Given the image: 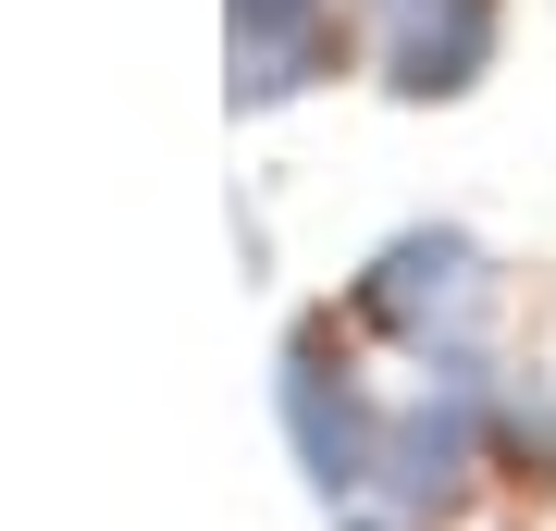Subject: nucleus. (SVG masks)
I'll list each match as a JSON object with an SVG mask.
<instances>
[{"mask_svg":"<svg viewBox=\"0 0 556 531\" xmlns=\"http://www.w3.org/2000/svg\"><path fill=\"white\" fill-rule=\"evenodd\" d=\"M358 309H371L396 346H420V358H457L470 321L495 309V260L457 236V223H420V236H396L371 273H358Z\"/></svg>","mask_w":556,"mask_h":531,"instance_id":"f257e3e1","label":"nucleus"},{"mask_svg":"<svg viewBox=\"0 0 556 531\" xmlns=\"http://www.w3.org/2000/svg\"><path fill=\"white\" fill-rule=\"evenodd\" d=\"M285 433H298V457H309V482H321V494L383 482V420H371V395L346 383V358L285 346Z\"/></svg>","mask_w":556,"mask_h":531,"instance_id":"f03ea898","label":"nucleus"},{"mask_svg":"<svg viewBox=\"0 0 556 531\" xmlns=\"http://www.w3.org/2000/svg\"><path fill=\"white\" fill-rule=\"evenodd\" d=\"M383 13V87L396 99H457L495 62V0H371Z\"/></svg>","mask_w":556,"mask_h":531,"instance_id":"7ed1b4c3","label":"nucleus"},{"mask_svg":"<svg viewBox=\"0 0 556 531\" xmlns=\"http://www.w3.org/2000/svg\"><path fill=\"white\" fill-rule=\"evenodd\" d=\"M334 62H346L334 0H236V99H248V112H273V99L321 87Z\"/></svg>","mask_w":556,"mask_h":531,"instance_id":"20e7f679","label":"nucleus"},{"mask_svg":"<svg viewBox=\"0 0 556 531\" xmlns=\"http://www.w3.org/2000/svg\"><path fill=\"white\" fill-rule=\"evenodd\" d=\"M470 457H482V395H470V371L445 358V408L420 395L408 420H383V482H396L408 507H457Z\"/></svg>","mask_w":556,"mask_h":531,"instance_id":"39448f33","label":"nucleus"}]
</instances>
